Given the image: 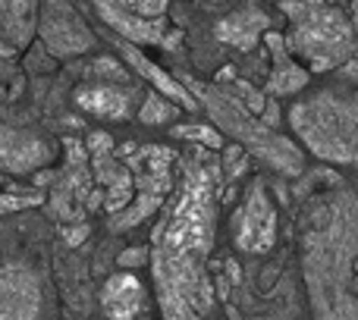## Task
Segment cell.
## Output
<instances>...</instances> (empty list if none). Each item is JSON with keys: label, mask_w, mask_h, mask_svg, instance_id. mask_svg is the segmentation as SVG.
Listing matches in <instances>:
<instances>
[{"label": "cell", "mask_w": 358, "mask_h": 320, "mask_svg": "<svg viewBox=\"0 0 358 320\" xmlns=\"http://www.w3.org/2000/svg\"><path fill=\"white\" fill-rule=\"evenodd\" d=\"M48 160V145L29 132L3 129L0 126V170L10 173H29Z\"/></svg>", "instance_id": "obj_12"}, {"label": "cell", "mask_w": 358, "mask_h": 320, "mask_svg": "<svg viewBox=\"0 0 358 320\" xmlns=\"http://www.w3.org/2000/svg\"><path fill=\"white\" fill-rule=\"evenodd\" d=\"M176 113H179V104L176 101H170L167 94H161L157 88L145 94L142 107H138V119H142L145 126H167Z\"/></svg>", "instance_id": "obj_16"}, {"label": "cell", "mask_w": 358, "mask_h": 320, "mask_svg": "<svg viewBox=\"0 0 358 320\" xmlns=\"http://www.w3.org/2000/svg\"><path fill=\"white\" fill-rule=\"evenodd\" d=\"M38 35H41L44 48L57 57L85 54V50L94 44V35L79 19V13L69 6V0H41Z\"/></svg>", "instance_id": "obj_5"}, {"label": "cell", "mask_w": 358, "mask_h": 320, "mask_svg": "<svg viewBox=\"0 0 358 320\" xmlns=\"http://www.w3.org/2000/svg\"><path fill=\"white\" fill-rule=\"evenodd\" d=\"M233 242L245 254H264L277 242V210L267 198L264 185H252L245 204L233 220Z\"/></svg>", "instance_id": "obj_6"}, {"label": "cell", "mask_w": 358, "mask_h": 320, "mask_svg": "<svg viewBox=\"0 0 358 320\" xmlns=\"http://www.w3.org/2000/svg\"><path fill=\"white\" fill-rule=\"evenodd\" d=\"M41 308V286L22 264L0 267V320H35Z\"/></svg>", "instance_id": "obj_7"}, {"label": "cell", "mask_w": 358, "mask_h": 320, "mask_svg": "<svg viewBox=\"0 0 358 320\" xmlns=\"http://www.w3.org/2000/svg\"><path fill=\"white\" fill-rule=\"evenodd\" d=\"M283 13L292 22L286 48L292 57H302L311 73L336 69L352 57L355 29L336 6L321 0H283Z\"/></svg>", "instance_id": "obj_2"}, {"label": "cell", "mask_w": 358, "mask_h": 320, "mask_svg": "<svg viewBox=\"0 0 358 320\" xmlns=\"http://www.w3.org/2000/svg\"><path fill=\"white\" fill-rule=\"evenodd\" d=\"M223 163H227V173H229V176L236 179L242 170H245V163H248V160H245V154H242V148H239V145H233V148L227 151V160H223Z\"/></svg>", "instance_id": "obj_21"}, {"label": "cell", "mask_w": 358, "mask_h": 320, "mask_svg": "<svg viewBox=\"0 0 358 320\" xmlns=\"http://www.w3.org/2000/svg\"><path fill=\"white\" fill-rule=\"evenodd\" d=\"M214 233V189L204 170H189L173 210L155 233V279L167 320H204L210 283L204 261Z\"/></svg>", "instance_id": "obj_1"}, {"label": "cell", "mask_w": 358, "mask_h": 320, "mask_svg": "<svg viewBox=\"0 0 358 320\" xmlns=\"http://www.w3.org/2000/svg\"><path fill=\"white\" fill-rule=\"evenodd\" d=\"M355 25H358V13H355Z\"/></svg>", "instance_id": "obj_25"}, {"label": "cell", "mask_w": 358, "mask_h": 320, "mask_svg": "<svg viewBox=\"0 0 358 320\" xmlns=\"http://www.w3.org/2000/svg\"><path fill=\"white\" fill-rule=\"evenodd\" d=\"M120 50H123L126 63H129V66L136 69V73L142 75V79H148V85H151V88H157V92L167 94L170 101H176V104L182 107V110H195V107H198V104H195V98L189 94V88L179 85L173 75L164 73L161 66H155V63H151L148 57H145L138 48H132L129 41H123V44H120Z\"/></svg>", "instance_id": "obj_15"}, {"label": "cell", "mask_w": 358, "mask_h": 320, "mask_svg": "<svg viewBox=\"0 0 358 320\" xmlns=\"http://www.w3.org/2000/svg\"><path fill=\"white\" fill-rule=\"evenodd\" d=\"M10 54H16V48H13V44L0 35V57H10Z\"/></svg>", "instance_id": "obj_24"}, {"label": "cell", "mask_w": 358, "mask_h": 320, "mask_svg": "<svg viewBox=\"0 0 358 320\" xmlns=\"http://www.w3.org/2000/svg\"><path fill=\"white\" fill-rule=\"evenodd\" d=\"M85 148H88V154H110L113 151V142H110V136L107 132H92L88 136V142H85Z\"/></svg>", "instance_id": "obj_20"}, {"label": "cell", "mask_w": 358, "mask_h": 320, "mask_svg": "<svg viewBox=\"0 0 358 320\" xmlns=\"http://www.w3.org/2000/svg\"><path fill=\"white\" fill-rule=\"evenodd\" d=\"M267 29H271V19L255 6H245V10H236L217 22V38L236 50H252Z\"/></svg>", "instance_id": "obj_14"}, {"label": "cell", "mask_w": 358, "mask_h": 320, "mask_svg": "<svg viewBox=\"0 0 358 320\" xmlns=\"http://www.w3.org/2000/svg\"><path fill=\"white\" fill-rule=\"evenodd\" d=\"M145 261H148V252H145V248H132V252L120 254V264L123 267H138V264H145Z\"/></svg>", "instance_id": "obj_23"}, {"label": "cell", "mask_w": 358, "mask_h": 320, "mask_svg": "<svg viewBox=\"0 0 358 320\" xmlns=\"http://www.w3.org/2000/svg\"><path fill=\"white\" fill-rule=\"evenodd\" d=\"M94 10L101 13V19H104L107 25H110L113 31H120V35L126 38V41H145V44H157L164 41V31H167V25H164V19H142V16H132L129 10H126L120 0H92Z\"/></svg>", "instance_id": "obj_10"}, {"label": "cell", "mask_w": 358, "mask_h": 320, "mask_svg": "<svg viewBox=\"0 0 358 320\" xmlns=\"http://www.w3.org/2000/svg\"><path fill=\"white\" fill-rule=\"evenodd\" d=\"M132 16H142V19H164V10H167L170 0H120Z\"/></svg>", "instance_id": "obj_18"}, {"label": "cell", "mask_w": 358, "mask_h": 320, "mask_svg": "<svg viewBox=\"0 0 358 320\" xmlns=\"http://www.w3.org/2000/svg\"><path fill=\"white\" fill-rule=\"evenodd\" d=\"M41 195H16V191H0V217L13 214V210H25V208H35L41 204Z\"/></svg>", "instance_id": "obj_19"}, {"label": "cell", "mask_w": 358, "mask_h": 320, "mask_svg": "<svg viewBox=\"0 0 358 320\" xmlns=\"http://www.w3.org/2000/svg\"><path fill=\"white\" fill-rule=\"evenodd\" d=\"M173 136L176 138H189V142H198V145H204V148H210V151L223 148V136L217 129H210V126H176Z\"/></svg>", "instance_id": "obj_17"}, {"label": "cell", "mask_w": 358, "mask_h": 320, "mask_svg": "<svg viewBox=\"0 0 358 320\" xmlns=\"http://www.w3.org/2000/svg\"><path fill=\"white\" fill-rule=\"evenodd\" d=\"M76 104L85 113L98 119H113V123H123L136 113V92L132 88H117V85H82L76 92Z\"/></svg>", "instance_id": "obj_9"}, {"label": "cell", "mask_w": 358, "mask_h": 320, "mask_svg": "<svg viewBox=\"0 0 358 320\" xmlns=\"http://www.w3.org/2000/svg\"><path fill=\"white\" fill-rule=\"evenodd\" d=\"M41 0H0V35L16 50L29 48L41 19Z\"/></svg>", "instance_id": "obj_13"}, {"label": "cell", "mask_w": 358, "mask_h": 320, "mask_svg": "<svg viewBox=\"0 0 358 320\" xmlns=\"http://www.w3.org/2000/svg\"><path fill=\"white\" fill-rule=\"evenodd\" d=\"M88 239V226L85 223H73V226H66L63 229V242H66L69 248H76V245H82V242Z\"/></svg>", "instance_id": "obj_22"}, {"label": "cell", "mask_w": 358, "mask_h": 320, "mask_svg": "<svg viewBox=\"0 0 358 320\" xmlns=\"http://www.w3.org/2000/svg\"><path fill=\"white\" fill-rule=\"evenodd\" d=\"M126 163H129L132 176H136L138 191H151V195H170V166H173V154L161 145H148V148H136L126 145L123 148Z\"/></svg>", "instance_id": "obj_8"}, {"label": "cell", "mask_w": 358, "mask_h": 320, "mask_svg": "<svg viewBox=\"0 0 358 320\" xmlns=\"http://www.w3.org/2000/svg\"><path fill=\"white\" fill-rule=\"evenodd\" d=\"M66 166H63L60 179L54 185V198H50V208L60 220H79L82 210L88 208L94 191V170H88V148L76 138H66Z\"/></svg>", "instance_id": "obj_4"}, {"label": "cell", "mask_w": 358, "mask_h": 320, "mask_svg": "<svg viewBox=\"0 0 358 320\" xmlns=\"http://www.w3.org/2000/svg\"><path fill=\"white\" fill-rule=\"evenodd\" d=\"M204 98H208L210 117H214L217 123L229 132V136H239L242 142H248L255 151H258V154H264L267 160H273L280 170H286V173L299 170V151H292L283 138L273 136V132L267 129V123H252V119H248V113H245L248 107L242 110V104H236V101H229V98L217 101L210 92H204Z\"/></svg>", "instance_id": "obj_3"}, {"label": "cell", "mask_w": 358, "mask_h": 320, "mask_svg": "<svg viewBox=\"0 0 358 320\" xmlns=\"http://www.w3.org/2000/svg\"><path fill=\"white\" fill-rule=\"evenodd\" d=\"M145 305V286L136 273H117L101 292V308L110 320H136Z\"/></svg>", "instance_id": "obj_11"}]
</instances>
